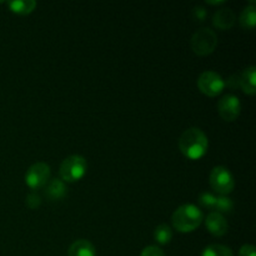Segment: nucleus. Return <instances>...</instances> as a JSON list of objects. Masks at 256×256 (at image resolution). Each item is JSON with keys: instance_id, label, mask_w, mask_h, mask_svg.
Masks as SVG:
<instances>
[{"instance_id": "nucleus-23", "label": "nucleus", "mask_w": 256, "mask_h": 256, "mask_svg": "<svg viewBox=\"0 0 256 256\" xmlns=\"http://www.w3.org/2000/svg\"><path fill=\"white\" fill-rule=\"evenodd\" d=\"M208 4H210V5H222V4H224V2H208Z\"/></svg>"}, {"instance_id": "nucleus-13", "label": "nucleus", "mask_w": 256, "mask_h": 256, "mask_svg": "<svg viewBox=\"0 0 256 256\" xmlns=\"http://www.w3.org/2000/svg\"><path fill=\"white\" fill-rule=\"evenodd\" d=\"M66 185L62 179H52L45 185V196L52 202L62 200L66 195Z\"/></svg>"}, {"instance_id": "nucleus-5", "label": "nucleus", "mask_w": 256, "mask_h": 256, "mask_svg": "<svg viewBox=\"0 0 256 256\" xmlns=\"http://www.w3.org/2000/svg\"><path fill=\"white\" fill-rule=\"evenodd\" d=\"M209 182L212 189L218 195L228 196L232 194L235 188V180L230 170L225 166L212 168L209 176Z\"/></svg>"}, {"instance_id": "nucleus-17", "label": "nucleus", "mask_w": 256, "mask_h": 256, "mask_svg": "<svg viewBox=\"0 0 256 256\" xmlns=\"http://www.w3.org/2000/svg\"><path fill=\"white\" fill-rule=\"evenodd\" d=\"M154 239L158 244L166 245L172 239V229L168 224H160L154 230Z\"/></svg>"}, {"instance_id": "nucleus-11", "label": "nucleus", "mask_w": 256, "mask_h": 256, "mask_svg": "<svg viewBox=\"0 0 256 256\" xmlns=\"http://www.w3.org/2000/svg\"><path fill=\"white\" fill-rule=\"evenodd\" d=\"M236 15L230 8H222L216 10L212 16V25L220 30H229L234 26Z\"/></svg>"}, {"instance_id": "nucleus-4", "label": "nucleus", "mask_w": 256, "mask_h": 256, "mask_svg": "<svg viewBox=\"0 0 256 256\" xmlns=\"http://www.w3.org/2000/svg\"><path fill=\"white\" fill-rule=\"evenodd\" d=\"M190 46L192 52L199 56L210 55L218 46L216 34L210 28H202L192 34Z\"/></svg>"}, {"instance_id": "nucleus-18", "label": "nucleus", "mask_w": 256, "mask_h": 256, "mask_svg": "<svg viewBox=\"0 0 256 256\" xmlns=\"http://www.w3.org/2000/svg\"><path fill=\"white\" fill-rule=\"evenodd\" d=\"M202 256H234V252L226 245L212 244L205 248Z\"/></svg>"}, {"instance_id": "nucleus-7", "label": "nucleus", "mask_w": 256, "mask_h": 256, "mask_svg": "<svg viewBox=\"0 0 256 256\" xmlns=\"http://www.w3.org/2000/svg\"><path fill=\"white\" fill-rule=\"evenodd\" d=\"M200 206L219 214H229L234 209V202L229 196L215 195L212 192H202L199 196Z\"/></svg>"}, {"instance_id": "nucleus-20", "label": "nucleus", "mask_w": 256, "mask_h": 256, "mask_svg": "<svg viewBox=\"0 0 256 256\" xmlns=\"http://www.w3.org/2000/svg\"><path fill=\"white\" fill-rule=\"evenodd\" d=\"M140 256H165V252L159 246L150 245V246H146L142 249Z\"/></svg>"}, {"instance_id": "nucleus-6", "label": "nucleus", "mask_w": 256, "mask_h": 256, "mask_svg": "<svg viewBox=\"0 0 256 256\" xmlns=\"http://www.w3.org/2000/svg\"><path fill=\"white\" fill-rule=\"evenodd\" d=\"M198 88L206 96L215 98L224 92L225 80L218 72H212V70H206L200 74L199 79H198Z\"/></svg>"}, {"instance_id": "nucleus-2", "label": "nucleus", "mask_w": 256, "mask_h": 256, "mask_svg": "<svg viewBox=\"0 0 256 256\" xmlns=\"http://www.w3.org/2000/svg\"><path fill=\"white\" fill-rule=\"evenodd\" d=\"M204 222V214L194 204H184L178 208L172 216V224L176 232L188 234L192 232Z\"/></svg>"}, {"instance_id": "nucleus-3", "label": "nucleus", "mask_w": 256, "mask_h": 256, "mask_svg": "<svg viewBox=\"0 0 256 256\" xmlns=\"http://www.w3.org/2000/svg\"><path fill=\"white\" fill-rule=\"evenodd\" d=\"M88 172L86 159L82 155H70L60 164V179L64 182H75L82 180Z\"/></svg>"}, {"instance_id": "nucleus-9", "label": "nucleus", "mask_w": 256, "mask_h": 256, "mask_svg": "<svg viewBox=\"0 0 256 256\" xmlns=\"http://www.w3.org/2000/svg\"><path fill=\"white\" fill-rule=\"evenodd\" d=\"M218 112L222 120L232 122L240 116L242 112V102L236 95L226 94L218 102Z\"/></svg>"}, {"instance_id": "nucleus-16", "label": "nucleus", "mask_w": 256, "mask_h": 256, "mask_svg": "<svg viewBox=\"0 0 256 256\" xmlns=\"http://www.w3.org/2000/svg\"><path fill=\"white\" fill-rule=\"evenodd\" d=\"M8 8L10 12L18 15H29L36 8V2L35 0H14V2H8Z\"/></svg>"}, {"instance_id": "nucleus-10", "label": "nucleus", "mask_w": 256, "mask_h": 256, "mask_svg": "<svg viewBox=\"0 0 256 256\" xmlns=\"http://www.w3.org/2000/svg\"><path fill=\"white\" fill-rule=\"evenodd\" d=\"M204 222L208 232L212 235H214V236H224L228 232V230H229V224H228L226 218L222 214H219V212H210L204 219Z\"/></svg>"}, {"instance_id": "nucleus-21", "label": "nucleus", "mask_w": 256, "mask_h": 256, "mask_svg": "<svg viewBox=\"0 0 256 256\" xmlns=\"http://www.w3.org/2000/svg\"><path fill=\"white\" fill-rule=\"evenodd\" d=\"M239 256H256V248L252 244L242 245L239 250Z\"/></svg>"}, {"instance_id": "nucleus-8", "label": "nucleus", "mask_w": 256, "mask_h": 256, "mask_svg": "<svg viewBox=\"0 0 256 256\" xmlns=\"http://www.w3.org/2000/svg\"><path fill=\"white\" fill-rule=\"evenodd\" d=\"M50 175H52V170L46 162H35L28 169L25 174V184L32 190L40 189L48 184Z\"/></svg>"}, {"instance_id": "nucleus-19", "label": "nucleus", "mask_w": 256, "mask_h": 256, "mask_svg": "<svg viewBox=\"0 0 256 256\" xmlns=\"http://www.w3.org/2000/svg\"><path fill=\"white\" fill-rule=\"evenodd\" d=\"M25 204H26V206L29 208V209L34 210V209H38V208L42 205V198H40V195L38 194V192H30V194H28L26 196V200H25Z\"/></svg>"}, {"instance_id": "nucleus-15", "label": "nucleus", "mask_w": 256, "mask_h": 256, "mask_svg": "<svg viewBox=\"0 0 256 256\" xmlns=\"http://www.w3.org/2000/svg\"><path fill=\"white\" fill-rule=\"evenodd\" d=\"M239 22L245 30H252L256 25V5L255 2H252L249 5L242 9L239 16Z\"/></svg>"}, {"instance_id": "nucleus-1", "label": "nucleus", "mask_w": 256, "mask_h": 256, "mask_svg": "<svg viewBox=\"0 0 256 256\" xmlns=\"http://www.w3.org/2000/svg\"><path fill=\"white\" fill-rule=\"evenodd\" d=\"M179 149L188 159H202L209 149V140L206 134L199 128H189L180 136Z\"/></svg>"}, {"instance_id": "nucleus-22", "label": "nucleus", "mask_w": 256, "mask_h": 256, "mask_svg": "<svg viewBox=\"0 0 256 256\" xmlns=\"http://www.w3.org/2000/svg\"><path fill=\"white\" fill-rule=\"evenodd\" d=\"M192 15H194V18L198 20V22H202V20L205 19V16L208 15V12L204 8L198 6V8H195L194 12H192Z\"/></svg>"}, {"instance_id": "nucleus-12", "label": "nucleus", "mask_w": 256, "mask_h": 256, "mask_svg": "<svg viewBox=\"0 0 256 256\" xmlns=\"http://www.w3.org/2000/svg\"><path fill=\"white\" fill-rule=\"evenodd\" d=\"M239 86L246 95H255L256 92V68H246L242 74L239 75Z\"/></svg>"}, {"instance_id": "nucleus-14", "label": "nucleus", "mask_w": 256, "mask_h": 256, "mask_svg": "<svg viewBox=\"0 0 256 256\" xmlns=\"http://www.w3.org/2000/svg\"><path fill=\"white\" fill-rule=\"evenodd\" d=\"M68 256H96V250L89 240L79 239L70 245Z\"/></svg>"}]
</instances>
